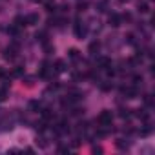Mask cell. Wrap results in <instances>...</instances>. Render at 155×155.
<instances>
[{
  "label": "cell",
  "mask_w": 155,
  "mask_h": 155,
  "mask_svg": "<svg viewBox=\"0 0 155 155\" xmlns=\"http://www.w3.org/2000/svg\"><path fill=\"white\" fill-rule=\"evenodd\" d=\"M111 120H113V115H111V111H108V110L101 111V115L97 117V124H99V126H102V128L111 126Z\"/></svg>",
  "instance_id": "obj_1"
},
{
  "label": "cell",
  "mask_w": 155,
  "mask_h": 155,
  "mask_svg": "<svg viewBox=\"0 0 155 155\" xmlns=\"http://www.w3.org/2000/svg\"><path fill=\"white\" fill-rule=\"evenodd\" d=\"M122 95H126L128 99H135L139 95V90L135 86H128V88H122Z\"/></svg>",
  "instance_id": "obj_2"
},
{
  "label": "cell",
  "mask_w": 155,
  "mask_h": 155,
  "mask_svg": "<svg viewBox=\"0 0 155 155\" xmlns=\"http://www.w3.org/2000/svg\"><path fill=\"white\" fill-rule=\"evenodd\" d=\"M75 33H77V37H79V38H84L86 33H88V29H86V26H81V22H77V26H75Z\"/></svg>",
  "instance_id": "obj_3"
},
{
  "label": "cell",
  "mask_w": 155,
  "mask_h": 155,
  "mask_svg": "<svg viewBox=\"0 0 155 155\" xmlns=\"http://www.w3.org/2000/svg\"><path fill=\"white\" fill-rule=\"evenodd\" d=\"M24 22H26V26H33V24H38V15H37V13H31V15H28V17L24 18Z\"/></svg>",
  "instance_id": "obj_4"
},
{
  "label": "cell",
  "mask_w": 155,
  "mask_h": 155,
  "mask_svg": "<svg viewBox=\"0 0 155 155\" xmlns=\"http://www.w3.org/2000/svg\"><path fill=\"white\" fill-rule=\"evenodd\" d=\"M99 66H101L102 69H108V68H111V60L106 58V57H101V58H99Z\"/></svg>",
  "instance_id": "obj_5"
},
{
  "label": "cell",
  "mask_w": 155,
  "mask_h": 155,
  "mask_svg": "<svg viewBox=\"0 0 155 155\" xmlns=\"http://www.w3.org/2000/svg\"><path fill=\"white\" fill-rule=\"evenodd\" d=\"M120 20H122V17H119V15H111V17H110V26L117 28V26H120Z\"/></svg>",
  "instance_id": "obj_6"
},
{
  "label": "cell",
  "mask_w": 155,
  "mask_h": 155,
  "mask_svg": "<svg viewBox=\"0 0 155 155\" xmlns=\"http://www.w3.org/2000/svg\"><path fill=\"white\" fill-rule=\"evenodd\" d=\"M137 9H139V13H148L150 11V6L146 2H139L137 4Z\"/></svg>",
  "instance_id": "obj_7"
},
{
  "label": "cell",
  "mask_w": 155,
  "mask_h": 155,
  "mask_svg": "<svg viewBox=\"0 0 155 155\" xmlns=\"http://www.w3.org/2000/svg\"><path fill=\"white\" fill-rule=\"evenodd\" d=\"M24 75V68H15L11 71V77H22Z\"/></svg>",
  "instance_id": "obj_8"
},
{
  "label": "cell",
  "mask_w": 155,
  "mask_h": 155,
  "mask_svg": "<svg viewBox=\"0 0 155 155\" xmlns=\"http://www.w3.org/2000/svg\"><path fill=\"white\" fill-rule=\"evenodd\" d=\"M117 148H119V150H128V148H130V142H124V140L120 139V140H117Z\"/></svg>",
  "instance_id": "obj_9"
},
{
  "label": "cell",
  "mask_w": 155,
  "mask_h": 155,
  "mask_svg": "<svg viewBox=\"0 0 155 155\" xmlns=\"http://www.w3.org/2000/svg\"><path fill=\"white\" fill-rule=\"evenodd\" d=\"M79 57L81 55H79V51H77V49H69V58L71 60H79Z\"/></svg>",
  "instance_id": "obj_10"
},
{
  "label": "cell",
  "mask_w": 155,
  "mask_h": 155,
  "mask_svg": "<svg viewBox=\"0 0 155 155\" xmlns=\"http://www.w3.org/2000/svg\"><path fill=\"white\" fill-rule=\"evenodd\" d=\"M55 66H57V71H58V73H60V71H64V60H57V64H55Z\"/></svg>",
  "instance_id": "obj_11"
},
{
  "label": "cell",
  "mask_w": 155,
  "mask_h": 155,
  "mask_svg": "<svg viewBox=\"0 0 155 155\" xmlns=\"http://www.w3.org/2000/svg\"><path fill=\"white\" fill-rule=\"evenodd\" d=\"M90 51H91V53H95V51H99V42H93V44L90 46Z\"/></svg>",
  "instance_id": "obj_12"
},
{
  "label": "cell",
  "mask_w": 155,
  "mask_h": 155,
  "mask_svg": "<svg viewBox=\"0 0 155 155\" xmlns=\"http://www.w3.org/2000/svg\"><path fill=\"white\" fill-rule=\"evenodd\" d=\"M29 108H31V110H38V108H40V104H38L37 101H31V102H29Z\"/></svg>",
  "instance_id": "obj_13"
},
{
  "label": "cell",
  "mask_w": 155,
  "mask_h": 155,
  "mask_svg": "<svg viewBox=\"0 0 155 155\" xmlns=\"http://www.w3.org/2000/svg\"><path fill=\"white\" fill-rule=\"evenodd\" d=\"M37 38H40L42 42H46V33H44V31H40V33H37Z\"/></svg>",
  "instance_id": "obj_14"
},
{
  "label": "cell",
  "mask_w": 155,
  "mask_h": 155,
  "mask_svg": "<svg viewBox=\"0 0 155 155\" xmlns=\"http://www.w3.org/2000/svg\"><path fill=\"white\" fill-rule=\"evenodd\" d=\"M6 95H8V91H6V90H0V101H4V99H6Z\"/></svg>",
  "instance_id": "obj_15"
},
{
  "label": "cell",
  "mask_w": 155,
  "mask_h": 155,
  "mask_svg": "<svg viewBox=\"0 0 155 155\" xmlns=\"http://www.w3.org/2000/svg\"><path fill=\"white\" fill-rule=\"evenodd\" d=\"M119 2H122V4H124V2H130V0H119Z\"/></svg>",
  "instance_id": "obj_16"
}]
</instances>
